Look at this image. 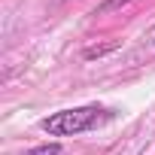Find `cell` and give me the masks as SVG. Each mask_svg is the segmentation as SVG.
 Masks as SVG:
<instances>
[{
    "instance_id": "1",
    "label": "cell",
    "mask_w": 155,
    "mask_h": 155,
    "mask_svg": "<svg viewBox=\"0 0 155 155\" xmlns=\"http://www.w3.org/2000/svg\"><path fill=\"white\" fill-rule=\"evenodd\" d=\"M116 113L107 110V107H97V104H85V107H73V110H58L52 116H46L40 122V128L49 134V137H79V134H88V131H97L101 125L113 122Z\"/></svg>"
},
{
    "instance_id": "2",
    "label": "cell",
    "mask_w": 155,
    "mask_h": 155,
    "mask_svg": "<svg viewBox=\"0 0 155 155\" xmlns=\"http://www.w3.org/2000/svg\"><path fill=\"white\" fill-rule=\"evenodd\" d=\"M122 43H104V46H88L85 52H82V58L85 61H94V58H104V55H110V52H116Z\"/></svg>"
},
{
    "instance_id": "3",
    "label": "cell",
    "mask_w": 155,
    "mask_h": 155,
    "mask_svg": "<svg viewBox=\"0 0 155 155\" xmlns=\"http://www.w3.org/2000/svg\"><path fill=\"white\" fill-rule=\"evenodd\" d=\"M21 155H61V143H43V146L25 149Z\"/></svg>"
},
{
    "instance_id": "4",
    "label": "cell",
    "mask_w": 155,
    "mask_h": 155,
    "mask_svg": "<svg viewBox=\"0 0 155 155\" xmlns=\"http://www.w3.org/2000/svg\"><path fill=\"white\" fill-rule=\"evenodd\" d=\"M128 3H131V0H104V3L94 9V15H97V12H110V9H119V6H128Z\"/></svg>"
},
{
    "instance_id": "5",
    "label": "cell",
    "mask_w": 155,
    "mask_h": 155,
    "mask_svg": "<svg viewBox=\"0 0 155 155\" xmlns=\"http://www.w3.org/2000/svg\"><path fill=\"white\" fill-rule=\"evenodd\" d=\"M58 3H64V0H58Z\"/></svg>"
}]
</instances>
